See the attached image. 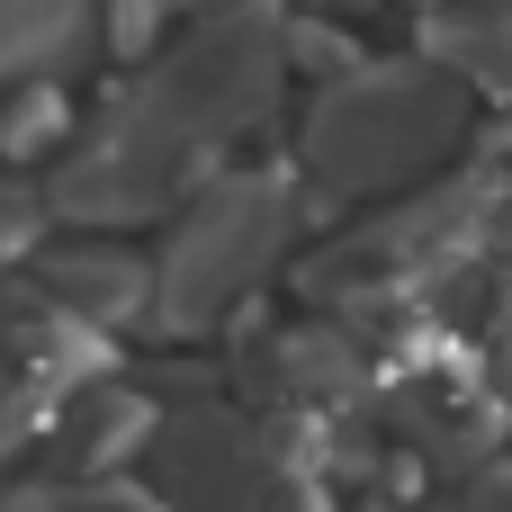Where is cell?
Masks as SVG:
<instances>
[{"instance_id": "obj_1", "label": "cell", "mask_w": 512, "mask_h": 512, "mask_svg": "<svg viewBox=\"0 0 512 512\" xmlns=\"http://www.w3.org/2000/svg\"><path fill=\"white\" fill-rule=\"evenodd\" d=\"M288 45H279V9L261 0H216L162 63H144L99 126L54 162L45 180V216L63 225H153L180 198H198L225 171V144L252 135L279 99Z\"/></svg>"}, {"instance_id": "obj_2", "label": "cell", "mask_w": 512, "mask_h": 512, "mask_svg": "<svg viewBox=\"0 0 512 512\" xmlns=\"http://www.w3.org/2000/svg\"><path fill=\"white\" fill-rule=\"evenodd\" d=\"M477 108L468 81L423 63H351L315 90L306 126H297V189L306 216L360 207V198H405L423 180H441V162L468 144Z\"/></svg>"}, {"instance_id": "obj_3", "label": "cell", "mask_w": 512, "mask_h": 512, "mask_svg": "<svg viewBox=\"0 0 512 512\" xmlns=\"http://www.w3.org/2000/svg\"><path fill=\"white\" fill-rule=\"evenodd\" d=\"M306 189L288 171H216L198 198L171 207V234L153 252V324L171 342L216 333L297 243Z\"/></svg>"}, {"instance_id": "obj_4", "label": "cell", "mask_w": 512, "mask_h": 512, "mask_svg": "<svg viewBox=\"0 0 512 512\" xmlns=\"http://www.w3.org/2000/svg\"><path fill=\"white\" fill-rule=\"evenodd\" d=\"M144 468H153V495L171 512H270V495L297 477L288 441L252 414H225V405L153 423Z\"/></svg>"}, {"instance_id": "obj_5", "label": "cell", "mask_w": 512, "mask_h": 512, "mask_svg": "<svg viewBox=\"0 0 512 512\" xmlns=\"http://www.w3.org/2000/svg\"><path fill=\"white\" fill-rule=\"evenodd\" d=\"M153 423H162V414H153L135 387L81 378V387L45 414V459H54V477H117L126 459H144Z\"/></svg>"}, {"instance_id": "obj_6", "label": "cell", "mask_w": 512, "mask_h": 512, "mask_svg": "<svg viewBox=\"0 0 512 512\" xmlns=\"http://www.w3.org/2000/svg\"><path fill=\"white\" fill-rule=\"evenodd\" d=\"M36 288L63 315H81L90 333H117V324H144L153 315V261L126 252V243H99V234L36 252Z\"/></svg>"}, {"instance_id": "obj_7", "label": "cell", "mask_w": 512, "mask_h": 512, "mask_svg": "<svg viewBox=\"0 0 512 512\" xmlns=\"http://www.w3.org/2000/svg\"><path fill=\"white\" fill-rule=\"evenodd\" d=\"M252 387H270L279 405H306V414L315 405H351L369 387V342L351 324H288V333L261 342Z\"/></svg>"}, {"instance_id": "obj_8", "label": "cell", "mask_w": 512, "mask_h": 512, "mask_svg": "<svg viewBox=\"0 0 512 512\" xmlns=\"http://www.w3.org/2000/svg\"><path fill=\"white\" fill-rule=\"evenodd\" d=\"M423 54H432L441 72H459L468 99L512 108V9H495V0H450V9H441V0H432Z\"/></svg>"}, {"instance_id": "obj_9", "label": "cell", "mask_w": 512, "mask_h": 512, "mask_svg": "<svg viewBox=\"0 0 512 512\" xmlns=\"http://www.w3.org/2000/svg\"><path fill=\"white\" fill-rule=\"evenodd\" d=\"M90 27H99V0H0V90L36 72H72Z\"/></svg>"}, {"instance_id": "obj_10", "label": "cell", "mask_w": 512, "mask_h": 512, "mask_svg": "<svg viewBox=\"0 0 512 512\" xmlns=\"http://www.w3.org/2000/svg\"><path fill=\"white\" fill-rule=\"evenodd\" d=\"M72 144V99H63V72H36V81H9L0 90V162H36Z\"/></svg>"}, {"instance_id": "obj_11", "label": "cell", "mask_w": 512, "mask_h": 512, "mask_svg": "<svg viewBox=\"0 0 512 512\" xmlns=\"http://www.w3.org/2000/svg\"><path fill=\"white\" fill-rule=\"evenodd\" d=\"M54 512H171V504L126 477H81V486H54Z\"/></svg>"}, {"instance_id": "obj_12", "label": "cell", "mask_w": 512, "mask_h": 512, "mask_svg": "<svg viewBox=\"0 0 512 512\" xmlns=\"http://www.w3.org/2000/svg\"><path fill=\"white\" fill-rule=\"evenodd\" d=\"M45 234V189H27L18 171H0V261H18Z\"/></svg>"}, {"instance_id": "obj_13", "label": "cell", "mask_w": 512, "mask_h": 512, "mask_svg": "<svg viewBox=\"0 0 512 512\" xmlns=\"http://www.w3.org/2000/svg\"><path fill=\"white\" fill-rule=\"evenodd\" d=\"M162 9H171V0H99V27H108V45H117V54H153Z\"/></svg>"}, {"instance_id": "obj_14", "label": "cell", "mask_w": 512, "mask_h": 512, "mask_svg": "<svg viewBox=\"0 0 512 512\" xmlns=\"http://www.w3.org/2000/svg\"><path fill=\"white\" fill-rule=\"evenodd\" d=\"M486 387L512 396V279L495 288V306H486Z\"/></svg>"}, {"instance_id": "obj_15", "label": "cell", "mask_w": 512, "mask_h": 512, "mask_svg": "<svg viewBox=\"0 0 512 512\" xmlns=\"http://www.w3.org/2000/svg\"><path fill=\"white\" fill-rule=\"evenodd\" d=\"M297 9H324V18H369L378 0H297Z\"/></svg>"}, {"instance_id": "obj_16", "label": "cell", "mask_w": 512, "mask_h": 512, "mask_svg": "<svg viewBox=\"0 0 512 512\" xmlns=\"http://www.w3.org/2000/svg\"><path fill=\"white\" fill-rule=\"evenodd\" d=\"M495 9H512V0H495Z\"/></svg>"}]
</instances>
